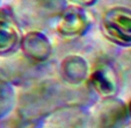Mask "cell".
Masks as SVG:
<instances>
[{
	"label": "cell",
	"instance_id": "obj_1",
	"mask_svg": "<svg viewBox=\"0 0 131 128\" xmlns=\"http://www.w3.org/2000/svg\"><path fill=\"white\" fill-rule=\"evenodd\" d=\"M84 90H73L56 80L36 83L17 99V114L22 121L38 122L49 114L70 106H84L89 100Z\"/></svg>",
	"mask_w": 131,
	"mask_h": 128
},
{
	"label": "cell",
	"instance_id": "obj_2",
	"mask_svg": "<svg viewBox=\"0 0 131 128\" xmlns=\"http://www.w3.org/2000/svg\"><path fill=\"white\" fill-rule=\"evenodd\" d=\"M35 128H94V119L84 106H70L43 118Z\"/></svg>",
	"mask_w": 131,
	"mask_h": 128
},
{
	"label": "cell",
	"instance_id": "obj_3",
	"mask_svg": "<svg viewBox=\"0 0 131 128\" xmlns=\"http://www.w3.org/2000/svg\"><path fill=\"white\" fill-rule=\"evenodd\" d=\"M102 29L106 36L123 47L131 45V10L114 7L104 13Z\"/></svg>",
	"mask_w": 131,
	"mask_h": 128
},
{
	"label": "cell",
	"instance_id": "obj_4",
	"mask_svg": "<svg viewBox=\"0 0 131 128\" xmlns=\"http://www.w3.org/2000/svg\"><path fill=\"white\" fill-rule=\"evenodd\" d=\"M129 119L128 105L117 98H107L97 109L94 128H124Z\"/></svg>",
	"mask_w": 131,
	"mask_h": 128
},
{
	"label": "cell",
	"instance_id": "obj_5",
	"mask_svg": "<svg viewBox=\"0 0 131 128\" xmlns=\"http://www.w3.org/2000/svg\"><path fill=\"white\" fill-rule=\"evenodd\" d=\"M20 30L7 8H0V56L8 57L14 55L21 44Z\"/></svg>",
	"mask_w": 131,
	"mask_h": 128
},
{
	"label": "cell",
	"instance_id": "obj_6",
	"mask_svg": "<svg viewBox=\"0 0 131 128\" xmlns=\"http://www.w3.org/2000/svg\"><path fill=\"white\" fill-rule=\"evenodd\" d=\"M66 10V0H22L21 12L26 19L43 21L60 16Z\"/></svg>",
	"mask_w": 131,
	"mask_h": 128
},
{
	"label": "cell",
	"instance_id": "obj_7",
	"mask_svg": "<svg viewBox=\"0 0 131 128\" xmlns=\"http://www.w3.org/2000/svg\"><path fill=\"white\" fill-rule=\"evenodd\" d=\"M89 83L93 91L103 97L104 99L115 98L121 86L117 71L107 64H102L95 68L89 77Z\"/></svg>",
	"mask_w": 131,
	"mask_h": 128
},
{
	"label": "cell",
	"instance_id": "obj_8",
	"mask_svg": "<svg viewBox=\"0 0 131 128\" xmlns=\"http://www.w3.org/2000/svg\"><path fill=\"white\" fill-rule=\"evenodd\" d=\"M57 32L63 37H79L89 27V19L86 12L79 7H69L60 15Z\"/></svg>",
	"mask_w": 131,
	"mask_h": 128
},
{
	"label": "cell",
	"instance_id": "obj_9",
	"mask_svg": "<svg viewBox=\"0 0 131 128\" xmlns=\"http://www.w3.org/2000/svg\"><path fill=\"white\" fill-rule=\"evenodd\" d=\"M20 48L27 59L40 64L50 57L52 47L49 39L42 33L30 32L21 39Z\"/></svg>",
	"mask_w": 131,
	"mask_h": 128
},
{
	"label": "cell",
	"instance_id": "obj_10",
	"mask_svg": "<svg viewBox=\"0 0 131 128\" xmlns=\"http://www.w3.org/2000/svg\"><path fill=\"white\" fill-rule=\"evenodd\" d=\"M88 64L86 59L78 55H70L60 63L59 72L63 80L70 85H80L88 76Z\"/></svg>",
	"mask_w": 131,
	"mask_h": 128
},
{
	"label": "cell",
	"instance_id": "obj_11",
	"mask_svg": "<svg viewBox=\"0 0 131 128\" xmlns=\"http://www.w3.org/2000/svg\"><path fill=\"white\" fill-rule=\"evenodd\" d=\"M16 104V93L10 83L0 78V120L6 119Z\"/></svg>",
	"mask_w": 131,
	"mask_h": 128
},
{
	"label": "cell",
	"instance_id": "obj_12",
	"mask_svg": "<svg viewBox=\"0 0 131 128\" xmlns=\"http://www.w3.org/2000/svg\"><path fill=\"white\" fill-rule=\"evenodd\" d=\"M117 75L122 86L131 93V49L119 56L117 63Z\"/></svg>",
	"mask_w": 131,
	"mask_h": 128
},
{
	"label": "cell",
	"instance_id": "obj_13",
	"mask_svg": "<svg viewBox=\"0 0 131 128\" xmlns=\"http://www.w3.org/2000/svg\"><path fill=\"white\" fill-rule=\"evenodd\" d=\"M71 1L78 4L80 6H92V5H94L97 0H71Z\"/></svg>",
	"mask_w": 131,
	"mask_h": 128
},
{
	"label": "cell",
	"instance_id": "obj_14",
	"mask_svg": "<svg viewBox=\"0 0 131 128\" xmlns=\"http://www.w3.org/2000/svg\"><path fill=\"white\" fill-rule=\"evenodd\" d=\"M128 108H129V113H130V118H131V100H130V103H129V105H128Z\"/></svg>",
	"mask_w": 131,
	"mask_h": 128
},
{
	"label": "cell",
	"instance_id": "obj_15",
	"mask_svg": "<svg viewBox=\"0 0 131 128\" xmlns=\"http://www.w3.org/2000/svg\"><path fill=\"white\" fill-rule=\"evenodd\" d=\"M121 1H124V3H128V4H131V0H121Z\"/></svg>",
	"mask_w": 131,
	"mask_h": 128
}]
</instances>
